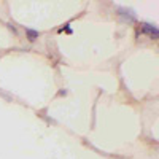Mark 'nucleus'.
I'll return each instance as SVG.
<instances>
[{
  "instance_id": "nucleus-1",
  "label": "nucleus",
  "mask_w": 159,
  "mask_h": 159,
  "mask_svg": "<svg viewBox=\"0 0 159 159\" xmlns=\"http://www.w3.org/2000/svg\"><path fill=\"white\" fill-rule=\"evenodd\" d=\"M143 29L147 30V32H150V34H153L154 37L157 35V30H156V27H150V24H145V25H143Z\"/></svg>"
},
{
  "instance_id": "nucleus-2",
  "label": "nucleus",
  "mask_w": 159,
  "mask_h": 159,
  "mask_svg": "<svg viewBox=\"0 0 159 159\" xmlns=\"http://www.w3.org/2000/svg\"><path fill=\"white\" fill-rule=\"evenodd\" d=\"M25 32H27V35H29V40H30V42H34V40L38 37V32H35V30H30V29H27Z\"/></svg>"
}]
</instances>
